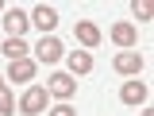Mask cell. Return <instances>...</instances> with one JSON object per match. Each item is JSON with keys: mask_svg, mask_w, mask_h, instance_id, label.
I'll list each match as a JSON object with an SVG mask.
<instances>
[{"mask_svg": "<svg viewBox=\"0 0 154 116\" xmlns=\"http://www.w3.org/2000/svg\"><path fill=\"white\" fill-rule=\"evenodd\" d=\"M8 77H12V81H31V77H35V62H31V58L12 62V66H8Z\"/></svg>", "mask_w": 154, "mask_h": 116, "instance_id": "11", "label": "cell"}, {"mask_svg": "<svg viewBox=\"0 0 154 116\" xmlns=\"http://www.w3.org/2000/svg\"><path fill=\"white\" fill-rule=\"evenodd\" d=\"M112 66H116V74H123V77H139L143 74V54L139 50H119L112 58Z\"/></svg>", "mask_w": 154, "mask_h": 116, "instance_id": "2", "label": "cell"}, {"mask_svg": "<svg viewBox=\"0 0 154 116\" xmlns=\"http://www.w3.org/2000/svg\"><path fill=\"white\" fill-rule=\"evenodd\" d=\"M0 50L8 54V62H19V58H27V50H31V47H27L23 39H8V43H4Z\"/></svg>", "mask_w": 154, "mask_h": 116, "instance_id": "12", "label": "cell"}, {"mask_svg": "<svg viewBox=\"0 0 154 116\" xmlns=\"http://www.w3.org/2000/svg\"><path fill=\"white\" fill-rule=\"evenodd\" d=\"M73 39L81 43V47L93 50V47H100V27H96L93 19H77V23H73Z\"/></svg>", "mask_w": 154, "mask_h": 116, "instance_id": "7", "label": "cell"}, {"mask_svg": "<svg viewBox=\"0 0 154 116\" xmlns=\"http://www.w3.org/2000/svg\"><path fill=\"white\" fill-rule=\"evenodd\" d=\"M35 54H38V62H46V66H54L58 58L66 54V47H62V43H58L54 35H42V39H38V47H35Z\"/></svg>", "mask_w": 154, "mask_h": 116, "instance_id": "8", "label": "cell"}, {"mask_svg": "<svg viewBox=\"0 0 154 116\" xmlns=\"http://www.w3.org/2000/svg\"><path fill=\"white\" fill-rule=\"evenodd\" d=\"M12 112H16V97L4 89V93H0V116H12Z\"/></svg>", "mask_w": 154, "mask_h": 116, "instance_id": "14", "label": "cell"}, {"mask_svg": "<svg viewBox=\"0 0 154 116\" xmlns=\"http://www.w3.org/2000/svg\"><path fill=\"white\" fill-rule=\"evenodd\" d=\"M66 62H69V74H89V70H93V54H89V50H69V58H66Z\"/></svg>", "mask_w": 154, "mask_h": 116, "instance_id": "10", "label": "cell"}, {"mask_svg": "<svg viewBox=\"0 0 154 116\" xmlns=\"http://www.w3.org/2000/svg\"><path fill=\"white\" fill-rule=\"evenodd\" d=\"M31 23H35V27H42V35H50V31L58 27V12L50 8V4H38L35 12H31Z\"/></svg>", "mask_w": 154, "mask_h": 116, "instance_id": "9", "label": "cell"}, {"mask_svg": "<svg viewBox=\"0 0 154 116\" xmlns=\"http://www.w3.org/2000/svg\"><path fill=\"white\" fill-rule=\"evenodd\" d=\"M146 97H150V85L139 81V77L119 85V101H123V105H146Z\"/></svg>", "mask_w": 154, "mask_h": 116, "instance_id": "4", "label": "cell"}, {"mask_svg": "<svg viewBox=\"0 0 154 116\" xmlns=\"http://www.w3.org/2000/svg\"><path fill=\"white\" fill-rule=\"evenodd\" d=\"M0 93H4V77H0Z\"/></svg>", "mask_w": 154, "mask_h": 116, "instance_id": "16", "label": "cell"}, {"mask_svg": "<svg viewBox=\"0 0 154 116\" xmlns=\"http://www.w3.org/2000/svg\"><path fill=\"white\" fill-rule=\"evenodd\" d=\"M27 27H31V16L23 8H8L4 12V31H8V39H23Z\"/></svg>", "mask_w": 154, "mask_h": 116, "instance_id": "3", "label": "cell"}, {"mask_svg": "<svg viewBox=\"0 0 154 116\" xmlns=\"http://www.w3.org/2000/svg\"><path fill=\"white\" fill-rule=\"evenodd\" d=\"M46 97H50V93H46L42 85H31L27 93L19 97V112H23V116H38L42 108H46Z\"/></svg>", "mask_w": 154, "mask_h": 116, "instance_id": "1", "label": "cell"}, {"mask_svg": "<svg viewBox=\"0 0 154 116\" xmlns=\"http://www.w3.org/2000/svg\"><path fill=\"white\" fill-rule=\"evenodd\" d=\"M46 93L50 97H58V101H66L69 105V97L77 93V81L69 74H50V85H46Z\"/></svg>", "mask_w": 154, "mask_h": 116, "instance_id": "6", "label": "cell"}, {"mask_svg": "<svg viewBox=\"0 0 154 116\" xmlns=\"http://www.w3.org/2000/svg\"><path fill=\"white\" fill-rule=\"evenodd\" d=\"M139 116H154V112H139Z\"/></svg>", "mask_w": 154, "mask_h": 116, "instance_id": "17", "label": "cell"}, {"mask_svg": "<svg viewBox=\"0 0 154 116\" xmlns=\"http://www.w3.org/2000/svg\"><path fill=\"white\" fill-rule=\"evenodd\" d=\"M131 12H135V19H154V4H146V0H135Z\"/></svg>", "mask_w": 154, "mask_h": 116, "instance_id": "13", "label": "cell"}, {"mask_svg": "<svg viewBox=\"0 0 154 116\" xmlns=\"http://www.w3.org/2000/svg\"><path fill=\"white\" fill-rule=\"evenodd\" d=\"M112 43L116 47H123V50H135V43H139V31H135V23H127V19H119V23H112Z\"/></svg>", "mask_w": 154, "mask_h": 116, "instance_id": "5", "label": "cell"}, {"mask_svg": "<svg viewBox=\"0 0 154 116\" xmlns=\"http://www.w3.org/2000/svg\"><path fill=\"white\" fill-rule=\"evenodd\" d=\"M50 116H77V112L66 105V101H62V105H54V108H50Z\"/></svg>", "mask_w": 154, "mask_h": 116, "instance_id": "15", "label": "cell"}, {"mask_svg": "<svg viewBox=\"0 0 154 116\" xmlns=\"http://www.w3.org/2000/svg\"><path fill=\"white\" fill-rule=\"evenodd\" d=\"M0 12H4V4H0Z\"/></svg>", "mask_w": 154, "mask_h": 116, "instance_id": "18", "label": "cell"}]
</instances>
